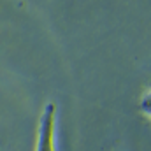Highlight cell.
<instances>
[{
    "mask_svg": "<svg viewBox=\"0 0 151 151\" xmlns=\"http://www.w3.org/2000/svg\"><path fill=\"white\" fill-rule=\"evenodd\" d=\"M34 151H58V104L47 100L40 111Z\"/></svg>",
    "mask_w": 151,
    "mask_h": 151,
    "instance_id": "obj_1",
    "label": "cell"
},
{
    "mask_svg": "<svg viewBox=\"0 0 151 151\" xmlns=\"http://www.w3.org/2000/svg\"><path fill=\"white\" fill-rule=\"evenodd\" d=\"M139 111L151 119V86L142 91V95L139 99Z\"/></svg>",
    "mask_w": 151,
    "mask_h": 151,
    "instance_id": "obj_2",
    "label": "cell"
}]
</instances>
